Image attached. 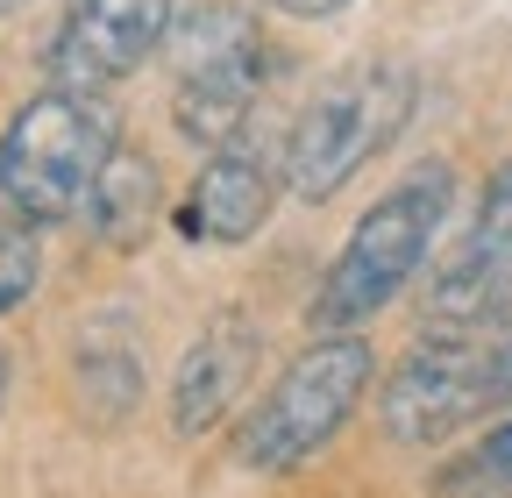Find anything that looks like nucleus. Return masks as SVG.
Segmentation results:
<instances>
[{
    "label": "nucleus",
    "mask_w": 512,
    "mask_h": 498,
    "mask_svg": "<svg viewBox=\"0 0 512 498\" xmlns=\"http://www.w3.org/2000/svg\"><path fill=\"white\" fill-rule=\"evenodd\" d=\"M448 214H456V171L441 157L413 164L384 200H370L363 221L349 228V242L335 249L313 306H306L313 335H356L370 314H384V306L420 278V264H427V249H434Z\"/></svg>",
    "instance_id": "1"
},
{
    "label": "nucleus",
    "mask_w": 512,
    "mask_h": 498,
    "mask_svg": "<svg viewBox=\"0 0 512 498\" xmlns=\"http://www.w3.org/2000/svg\"><path fill=\"white\" fill-rule=\"evenodd\" d=\"M157 57L171 65V121L200 150L235 143L256 121V100H264V86L278 72L264 22L235 8V0H200V8L171 15Z\"/></svg>",
    "instance_id": "2"
},
{
    "label": "nucleus",
    "mask_w": 512,
    "mask_h": 498,
    "mask_svg": "<svg viewBox=\"0 0 512 498\" xmlns=\"http://www.w3.org/2000/svg\"><path fill=\"white\" fill-rule=\"evenodd\" d=\"M121 143L107 93L43 86L0 129V207L22 228H57L86 207V185Z\"/></svg>",
    "instance_id": "3"
},
{
    "label": "nucleus",
    "mask_w": 512,
    "mask_h": 498,
    "mask_svg": "<svg viewBox=\"0 0 512 498\" xmlns=\"http://www.w3.org/2000/svg\"><path fill=\"white\" fill-rule=\"evenodd\" d=\"M413 121V72L406 65H356L320 86L285 129V193L328 207L342 185L399 143Z\"/></svg>",
    "instance_id": "4"
},
{
    "label": "nucleus",
    "mask_w": 512,
    "mask_h": 498,
    "mask_svg": "<svg viewBox=\"0 0 512 498\" xmlns=\"http://www.w3.org/2000/svg\"><path fill=\"white\" fill-rule=\"evenodd\" d=\"M370 378H377V356H370L363 335H320L313 349H299L278 370V385L249 406V420L235 427V456L249 470H264V477H285V470L313 463L349 427Z\"/></svg>",
    "instance_id": "5"
},
{
    "label": "nucleus",
    "mask_w": 512,
    "mask_h": 498,
    "mask_svg": "<svg viewBox=\"0 0 512 498\" xmlns=\"http://www.w3.org/2000/svg\"><path fill=\"white\" fill-rule=\"evenodd\" d=\"M505 399H512V378H505L498 328H427L384 378L377 420H384V442L434 449V442H456L470 420H484Z\"/></svg>",
    "instance_id": "6"
},
{
    "label": "nucleus",
    "mask_w": 512,
    "mask_h": 498,
    "mask_svg": "<svg viewBox=\"0 0 512 498\" xmlns=\"http://www.w3.org/2000/svg\"><path fill=\"white\" fill-rule=\"evenodd\" d=\"M164 29H171V0H72L43 50L50 86L107 93L164 50Z\"/></svg>",
    "instance_id": "7"
},
{
    "label": "nucleus",
    "mask_w": 512,
    "mask_h": 498,
    "mask_svg": "<svg viewBox=\"0 0 512 498\" xmlns=\"http://www.w3.org/2000/svg\"><path fill=\"white\" fill-rule=\"evenodd\" d=\"M512 321V164L491 171L470 235L427 285V328H498Z\"/></svg>",
    "instance_id": "8"
},
{
    "label": "nucleus",
    "mask_w": 512,
    "mask_h": 498,
    "mask_svg": "<svg viewBox=\"0 0 512 498\" xmlns=\"http://www.w3.org/2000/svg\"><path fill=\"white\" fill-rule=\"evenodd\" d=\"M278 193H285V143H264L242 129L235 143L207 150L200 178H192V193L178 207V228L192 242H249L271 221Z\"/></svg>",
    "instance_id": "9"
},
{
    "label": "nucleus",
    "mask_w": 512,
    "mask_h": 498,
    "mask_svg": "<svg viewBox=\"0 0 512 498\" xmlns=\"http://www.w3.org/2000/svg\"><path fill=\"white\" fill-rule=\"evenodd\" d=\"M256 378V328L242 314H214L200 335H192V349L178 356V378H171V434L178 442H200V434H214L235 399L249 392Z\"/></svg>",
    "instance_id": "10"
},
{
    "label": "nucleus",
    "mask_w": 512,
    "mask_h": 498,
    "mask_svg": "<svg viewBox=\"0 0 512 498\" xmlns=\"http://www.w3.org/2000/svg\"><path fill=\"white\" fill-rule=\"evenodd\" d=\"M86 228H93V242H107V249H136L150 228H157V214H164V178H157V164L136 150V143H114L107 150V164L93 171V185H86Z\"/></svg>",
    "instance_id": "11"
},
{
    "label": "nucleus",
    "mask_w": 512,
    "mask_h": 498,
    "mask_svg": "<svg viewBox=\"0 0 512 498\" xmlns=\"http://www.w3.org/2000/svg\"><path fill=\"white\" fill-rule=\"evenodd\" d=\"M434 498H512V413L470 442L463 456H448L434 477Z\"/></svg>",
    "instance_id": "12"
},
{
    "label": "nucleus",
    "mask_w": 512,
    "mask_h": 498,
    "mask_svg": "<svg viewBox=\"0 0 512 498\" xmlns=\"http://www.w3.org/2000/svg\"><path fill=\"white\" fill-rule=\"evenodd\" d=\"M79 392H86V406H93V420H128L136 413V399H143V363H136V349H121V342H107V349H79Z\"/></svg>",
    "instance_id": "13"
},
{
    "label": "nucleus",
    "mask_w": 512,
    "mask_h": 498,
    "mask_svg": "<svg viewBox=\"0 0 512 498\" xmlns=\"http://www.w3.org/2000/svg\"><path fill=\"white\" fill-rule=\"evenodd\" d=\"M36 285H43V242H36V228L15 221L8 235H0V321H8Z\"/></svg>",
    "instance_id": "14"
},
{
    "label": "nucleus",
    "mask_w": 512,
    "mask_h": 498,
    "mask_svg": "<svg viewBox=\"0 0 512 498\" xmlns=\"http://www.w3.org/2000/svg\"><path fill=\"white\" fill-rule=\"evenodd\" d=\"M278 15H299V22H328V15H342L349 0H271Z\"/></svg>",
    "instance_id": "15"
},
{
    "label": "nucleus",
    "mask_w": 512,
    "mask_h": 498,
    "mask_svg": "<svg viewBox=\"0 0 512 498\" xmlns=\"http://www.w3.org/2000/svg\"><path fill=\"white\" fill-rule=\"evenodd\" d=\"M8 378H15V363H8V356H0V399H8Z\"/></svg>",
    "instance_id": "16"
},
{
    "label": "nucleus",
    "mask_w": 512,
    "mask_h": 498,
    "mask_svg": "<svg viewBox=\"0 0 512 498\" xmlns=\"http://www.w3.org/2000/svg\"><path fill=\"white\" fill-rule=\"evenodd\" d=\"M15 8H22V0H0V22H8V15H15Z\"/></svg>",
    "instance_id": "17"
}]
</instances>
